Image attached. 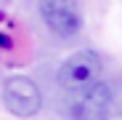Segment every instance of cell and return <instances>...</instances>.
I'll return each instance as SVG.
<instances>
[{
  "instance_id": "1",
  "label": "cell",
  "mask_w": 122,
  "mask_h": 120,
  "mask_svg": "<svg viewBox=\"0 0 122 120\" xmlns=\"http://www.w3.org/2000/svg\"><path fill=\"white\" fill-rule=\"evenodd\" d=\"M101 72H104V62L93 48H80L72 56H66L58 67V86L69 93H82L101 83Z\"/></svg>"
},
{
  "instance_id": "2",
  "label": "cell",
  "mask_w": 122,
  "mask_h": 120,
  "mask_svg": "<svg viewBox=\"0 0 122 120\" xmlns=\"http://www.w3.org/2000/svg\"><path fill=\"white\" fill-rule=\"evenodd\" d=\"M40 16L45 27L61 40L77 37L85 24L80 0H40Z\"/></svg>"
},
{
  "instance_id": "3",
  "label": "cell",
  "mask_w": 122,
  "mask_h": 120,
  "mask_svg": "<svg viewBox=\"0 0 122 120\" xmlns=\"http://www.w3.org/2000/svg\"><path fill=\"white\" fill-rule=\"evenodd\" d=\"M3 102L16 117H32L43 107V93L35 80L24 75H11L3 83Z\"/></svg>"
},
{
  "instance_id": "4",
  "label": "cell",
  "mask_w": 122,
  "mask_h": 120,
  "mask_svg": "<svg viewBox=\"0 0 122 120\" xmlns=\"http://www.w3.org/2000/svg\"><path fill=\"white\" fill-rule=\"evenodd\" d=\"M109 107H112V86L96 83L93 88L77 93L72 104V115L74 120H106Z\"/></svg>"
}]
</instances>
